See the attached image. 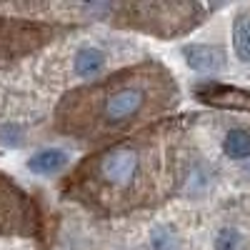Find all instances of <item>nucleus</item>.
<instances>
[{"instance_id": "obj_12", "label": "nucleus", "mask_w": 250, "mask_h": 250, "mask_svg": "<svg viewBox=\"0 0 250 250\" xmlns=\"http://www.w3.org/2000/svg\"><path fill=\"white\" fill-rule=\"evenodd\" d=\"M240 248V233L233 228H223L215 240V250H238Z\"/></svg>"}, {"instance_id": "obj_8", "label": "nucleus", "mask_w": 250, "mask_h": 250, "mask_svg": "<svg viewBox=\"0 0 250 250\" xmlns=\"http://www.w3.org/2000/svg\"><path fill=\"white\" fill-rule=\"evenodd\" d=\"M68 163V153L65 150H58V148H48V150H40L28 160V170L35 175H53L58 170L65 168Z\"/></svg>"}, {"instance_id": "obj_5", "label": "nucleus", "mask_w": 250, "mask_h": 250, "mask_svg": "<svg viewBox=\"0 0 250 250\" xmlns=\"http://www.w3.org/2000/svg\"><path fill=\"white\" fill-rule=\"evenodd\" d=\"M33 208L28 195L8 178L0 175V233H30Z\"/></svg>"}, {"instance_id": "obj_3", "label": "nucleus", "mask_w": 250, "mask_h": 250, "mask_svg": "<svg viewBox=\"0 0 250 250\" xmlns=\"http://www.w3.org/2000/svg\"><path fill=\"white\" fill-rule=\"evenodd\" d=\"M110 10L120 25L163 38L188 33L198 25L203 13V8L193 3H123L110 5Z\"/></svg>"}, {"instance_id": "obj_11", "label": "nucleus", "mask_w": 250, "mask_h": 250, "mask_svg": "<svg viewBox=\"0 0 250 250\" xmlns=\"http://www.w3.org/2000/svg\"><path fill=\"white\" fill-rule=\"evenodd\" d=\"M223 150L228 158L233 160H243V158H250V133L243 130V128H235L225 135L223 140Z\"/></svg>"}, {"instance_id": "obj_10", "label": "nucleus", "mask_w": 250, "mask_h": 250, "mask_svg": "<svg viewBox=\"0 0 250 250\" xmlns=\"http://www.w3.org/2000/svg\"><path fill=\"white\" fill-rule=\"evenodd\" d=\"M233 48L243 62H250V15L240 13L233 23Z\"/></svg>"}, {"instance_id": "obj_4", "label": "nucleus", "mask_w": 250, "mask_h": 250, "mask_svg": "<svg viewBox=\"0 0 250 250\" xmlns=\"http://www.w3.org/2000/svg\"><path fill=\"white\" fill-rule=\"evenodd\" d=\"M55 35V28L30 23V20H13L0 18V65L18 60L20 55H28L35 48Z\"/></svg>"}, {"instance_id": "obj_7", "label": "nucleus", "mask_w": 250, "mask_h": 250, "mask_svg": "<svg viewBox=\"0 0 250 250\" xmlns=\"http://www.w3.org/2000/svg\"><path fill=\"white\" fill-rule=\"evenodd\" d=\"M183 58L198 73H218L225 68V50L218 45H203V43L183 45Z\"/></svg>"}, {"instance_id": "obj_6", "label": "nucleus", "mask_w": 250, "mask_h": 250, "mask_svg": "<svg viewBox=\"0 0 250 250\" xmlns=\"http://www.w3.org/2000/svg\"><path fill=\"white\" fill-rule=\"evenodd\" d=\"M198 100L208 103L215 108H233V110H248L250 113V90H240L233 85H223V83L205 80L195 85Z\"/></svg>"}, {"instance_id": "obj_2", "label": "nucleus", "mask_w": 250, "mask_h": 250, "mask_svg": "<svg viewBox=\"0 0 250 250\" xmlns=\"http://www.w3.org/2000/svg\"><path fill=\"white\" fill-rule=\"evenodd\" d=\"M65 193H75L83 200L125 203L133 200L143 180V150L135 143H115L68 178Z\"/></svg>"}, {"instance_id": "obj_9", "label": "nucleus", "mask_w": 250, "mask_h": 250, "mask_svg": "<svg viewBox=\"0 0 250 250\" xmlns=\"http://www.w3.org/2000/svg\"><path fill=\"white\" fill-rule=\"evenodd\" d=\"M103 65H105V55H103L98 48H80L75 55V73L80 78H95Z\"/></svg>"}, {"instance_id": "obj_1", "label": "nucleus", "mask_w": 250, "mask_h": 250, "mask_svg": "<svg viewBox=\"0 0 250 250\" xmlns=\"http://www.w3.org/2000/svg\"><path fill=\"white\" fill-rule=\"evenodd\" d=\"M173 103V78L148 62L70 93L58 108V128L68 135L100 140L135 128Z\"/></svg>"}]
</instances>
